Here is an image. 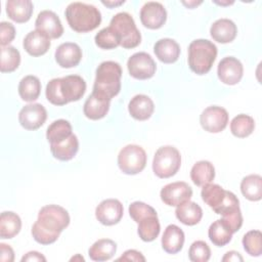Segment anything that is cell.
Masks as SVG:
<instances>
[{
	"label": "cell",
	"instance_id": "1",
	"mask_svg": "<svg viewBox=\"0 0 262 262\" xmlns=\"http://www.w3.org/2000/svg\"><path fill=\"white\" fill-rule=\"evenodd\" d=\"M70 224L68 211L57 205H46L38 213V219L32 226L34 239L41 245H50L57 241L60 232Z\"/></svg>",
	"mask_w": 262,
	"mask_h": 262
},
{
	"label": "cell",
	"instance_id": "2",
	"mask_svg": "<svg viewBox=\"0 0 262 262\" xmlns=\"http://www.w3.org/2000/svg\"><path fill=\"white\" fill-rule=\"evenodd\" d=\"M86 91V82L81 76L69 75L54 78L46 85V98L54 105H64L81 99Z\"/></svg>",
	"mask_w": 262,
	"mask_h": 262
},
{
	"label": "cell",
	"instance_id": "3",
	"mask_svg": "<svg viewBox=\"0 0 262 262\" xmlns=\"http://www.w3.org/2000/svg\"><path fill=\"white\" fill-rule=\"evenodd\" d=\"M64 14L71 29L78 33L93 31L101 23V13L98 8L83 2L70 3Z\"/></svg>",
	"mask_w": 262,
	"mask_h": 262
},
{
	"label": "cell",
	"instance_id": "4",
	"mask_svg": "<svg viewBox=\"0 0 262 262\" xmlns=\"http://www.w3.org/2000/svg\"><path fill=\"white\" fill-rule=\"evenodd\" d=\"M121 66L113 60L101 62L95 73L93 91L108 99L119 94L121 90Z\"/></svg>",
	"mask_w": 262,
	"mask_h": 262
},
{
	"label": "cell",
	"instance_id": "5",
	"mask_svg": "<svg viewBox=\"0 0 262 262\" xmlns=\"http://www.w3.org/2000/svg\"><path fill=\"white\" fill-rule=\"evenodd\" d=\"M217 56L216 45L207 39L193 40L188 46V66L196 75L207 74Z\"/></svg>",
	"mask_w": 262,
	"mask_h": 262
},
{
	"label": "cell",
	"instance_id": "6",
	"mask_svg": "<svg viewBox=\"0 0 262 262\" xmlns=\"http://www.w3.org/2000/svg\"><path fill=\"white\" fill-rule=\"evenodd\" d=\"M201 196L202 200L219 215L239 208V201L236 195L231 191L225 190L218 184L209 183L203 186Z\"/></svg>",
	"mask_w": 262,
	"mask_h": 262
},
{
	"label": "cell",
	"instance_id": "7",
	"mask_svg": "<svg viewBox=\"0 0 262 262\" xmlns=\"http://www.w3.org/2000/svg\"><path fill=\"white\" fill-rule=\"evenodd\" d=\"M110 27L113 28L121 39V46L126 49H132L141 42V35L137 29L133 17L128 12H119L115 14Z\"/></svg>",
	"mask_w": 262,
	"mask_h": 262
},
{
	"label": "cell",
	"instance_id": "8",
	"mask_svg": "<svg viewBox=\"0 0 262 262\" xmlns=\"http://www.w3.org/2000/svg\"><path fill=\"white\" fill-rule=\"evenodd\" d=\"M181 165L179 150L171 145L161 146L155 154L152 160V171L159 178L174 176Z\"/></svg>",
	"mask_w": 262,
	"mask_h": 262
},
{
	"label": "cell",
	"instance_id": "9",
	"mask_svg": "<svg viewBox=\"0 0 262 262\" xmlns=\"http://www.w3.org/2000/svg\"><path fill=\"white\" fill-rule=\"evenodd\" d=\"M146 165L145 150L136 144L124 146L118 155V166L120 170L127 175L140 173Z\"/></svg>",
	"mask_w": 262,
	"mask_h": 262
},
{
	"label": "cell",
	"instance_id": "10",
	"mask_svg": "<svg viewBox=\"0 0 262 262\" xmlns=\"http://www.w3.org/2000/svg\"><path fill=\"white\" fill-rule=\"evenodd\" d=\"M127 68L131 77L137 80H147L155 75L157 64L148 53L136 52L129 57Z\"/></svg>",
	"mask_w": 262,
	"mask_h": 262
},
{
	"label": "cell",
	"instance_id": "11",
	"mask_svg": "<svg viewBox=\"0 0 262 262\" xmlns=\"http://www.w3.org/2000/svg\"><path fill=\"white\" fill-rule=\"evenodd\" d=\"M200 123L202 128L210 133H219L223 131L228 123V113L225 108L218 105L206 107L201 116Z\"/></svg>",
	"mask_w": 262,
	"mask_h": 262
},
{
	"label": "cell",
	"instance_id": "12",
	"mask_svg": "<svg viewBox=\"0 0 262 262\" xmlns=\"http://www.w3.org/2000/svg\"><path fill=\"white\" fill-rule=\"evenodd\" d=\"M160 196L164 204L172 207H177L180 204L190 200V198L192 196V189L186 182H172L165 185L161 189Z\"/></svg>",
	"mask_w": 262,
	"mask_h": 262
},
{
	"label": "cell",
	"instance_id": "13",
	"mask_svg": "<svg viewBox=\"0 0 262 262\" xmlns=\"http://www.w3.org/2000/svg\"><path fill=\"white\" fill-rule=\"evenodd\" d=\"M124 208L117 199H106L100 202L95 209L96 219L103 225L112 226L120 222L123 217Z\"/></svg>",
	"mask_w": 262,
	"mask_h": 262
},
{
	"label": "cell",
	"instance_id": "14",
	"mask_svg": "<svg viewBox=\"0 0 262 262\" xmlns=\"http://www.w3.org/2000/svg\"><path fill=\"white\" fill-rule=\"evenodd\" d=\"M167 19V11L160 2L149 1L144 3L140 9L141 24L150 30H157L163 27Z\"/></svg>",
	"mask_w": 262,
	"mask_h": 262
},
{
	"label": "cell",
	"instance_id": "15",
	"mask_svg": "<svg viewBox=\"0 0 262 262\" xmlns=\"http://www.w3.org/2000/svg\"><path fill=\"white\" fill-rule=\"evenodd\" d=\"M47 119V112L40 103H30L25 105L18 114V121L23 128L36 130L40 128Z\"/></svg>",
	"mask_w": 262,
	"mask_h": 262
},
{
	"label": "cell",
	"instance_id": "16",
	"mask_svg": "<svg viewBox=\"0 0 262 262\" xmlns=\"http://www.w3.org/2000/svg\"><path fill=\"white\" fill-rule=\"evenodd\" d=\"M244 74V67L242 62L233 57L227 56L221 59L217 67V75L219 80L226 85L237 84Z\"/></svg>",
	"mask_w": 262,
	"mask_h": 262
},
{
	"label": "cell",
	"instance_id": "17",
	"mask_svg": "<svg viewBox=\"0 0 262 262\" xmlns=\"http://www.w3.org/2000/svg\"><path fill=\"white\" fill-rule=\"evenodd\" d=\"M36 30L49 39H57L63 34V27L59 17L51 10H42L35 21Z\"/></svg>",
	"mask_w": 262,
	"mask_h": 262
},
{
	"label": "cell",
	"instance_id": "18",
	"mask_svg": "<svg viewBox=\"0 0 262 262\" xmlns=\"http://www.w3.org/2000/svg\"><path fill=\"white\" fill-rule=\"evenodd\" d=\"M54 57L59 67L64 69L74 68L81 61L82 50L78 44L66 42L56 48Z\"/></svg>",
	"mask_w": 262,
	"mask_h": 262
},
{
	"label": "cell",
	"instance_id": "19",
	"mask_svg": "<svg viewBox=\"0 0 262 262\" xmlns=\"http://www.w3.org/2000/svg\"><path fill=\"white\" fill-rule=\"evenodd\" d=\"M110 103L111 99L92 92L84 103L83 113L90 120L102 119L108 113Z\"/></svg>",
	"mask_w": 262,
	"mask_h": 262
},
{
	"label": "cell",
	"instance_id": "20",
	"mask_svg": "<svg viewBox=\"0 0 262 262\" xmlns=\"http://www.w3.org/2000/svg\"><path fill=\"white\" fill-rule=\"evenodd\" d=\"M236 34V25L229 18H219L210 28V35L213 40L222 44L233 41Z\"/></svg>",
	"mask_w": 262,
	"mask_h": 262
},
{
	"label": "cell",
	"instance_id": "21",
	"mask_svg": "<svg viewBox=\"0 0 262 262\" xmlns=\"http://www.w3.org/2000/svg\"><path fill=\"white\" fill-rule=\"evenodd\" d=\"M128 111L132 118L138 121H145L149 119L155 111V104L150 97L144 94H137L128 104Z\"/></svg>",
	"mask_w": 262,
	"mask_h": 262
},
{
	"label": "cell",
	"instance_id": "22",
	"mask_svg": "<svg viewBox=\"0 0 262 262\" xmlns=\"http://www.w3.org/2000/svg\"><path fill=\"white\" fill-rule=\"evenodd\" d=\"M24 49L32 56L45 54L50 47V39L43 33L35 30L25 37L23 42Z\"/></svg>",
	"mask_w": 262,
	"mask_h": 262
},
{
	"label": "cell",
	"instance_id": "23",
	"mask_svg": "<svg viewBox=\"0 0 262 262\" xmlns=\"http://www.w3.org/2000/svg\"><path fill=\"white\" fill-rule=\"evenodd\" d=\"M154 52L158 59L162 62L173 63L180 55V46L171 38H163L156 42Z\"/></svg>",
	"mask_w": 262,
	"mask_h": 262
},
{
	"label": "cell",
	"instance_id": "24",
	"mask_svg": "<svg viewBox=\"0 0 262 262\" xmlns=\"http://www.w3.org/2000/svg\"><path fill=\"white\" fill-rule=\"evenodd\" d=\"M184 244V232L175 224L166 227L162 236V248L168 254H176L181 251Z\"/></svg>",
	"mask_w": 262,
	"mask_h": 262
},
{
	"label": "cell",
	"instance_id": "25",
	"mask_svg": "<svg viewBox=\"0 0 262 262\" xmlns=\"http://www.w3.org/2000/svg\"><path fill=\"white\" fill-rule=\"evenodd\" d=\"M6 13L15 23H27L33 13V3L30 0H8L5 4Z\"/></svg>",
	"mask_w": 262,
	"mask_h": 262
},
{
	"label": "cell",
	"instance_id": "26",
	"mask_svg": "<svg viewBox=\"0 0 262 262\" xmlns=\"http://www.w3.org/2000/svg\"><path fill=\"white\" fill-rule=\"evenodd\" d=\"M79 149V140L73 133L68 138L50 144V150L52 156L59 161L72 160Z\"/></svg>",
	"mask_w": 262,
	"mask_h": 262
},
{
	"label": "cell",
	"instance_id": "27",
	"mask_svg": "<svg viewBox=\"0 0 262 262\" xmlns=\"http://www.w3.org/2000/svg\"><path fill=\"white\" fill-rule=\"evenodd\" d=\"M175 215L181 223L192 226L201 221L203 217V210L196 203L187 201L177 206Z\"/></svg>",
	"mask_w": 262,
	"mask_h": 262
},
{
	"label": "cell",
	"instance_id": "28",
	"mask_svg": "<svg viewBox=\"0 0 262 262\" xmlns=\"http://www.w3.org/2000/svg\"><path fill=\"white\" fill-rule=\"evenodd\" d=\"M215 178V168L209 161L196 162L190 170V179L196 186H205Z\"/></svg>",
	"mask_w": 262,
	"mask_h": 262
},
{
	"label": "cell",
	"instance_id": "29",
	"mask_svg": "<svg viewBox=\"0 0 262 262\" xmlns=\"http://www.w3.org/2000/svg\"><path fill=\"white\" fill-rule=\"evenodd\" d=\"M117 251V244L110 238H100L96 241L88 250V255L93 261L110 260Z\"/></svg>",
	"mask_w": 262,
	"mask_h": 262
},
{
	"label": "cell",
	"instance_id": "30",
	"mask_svg": "<svg viewBox=\"0 0 262 262\" xmlns=\"http://www.w3.org/2000/svg\"><path fill=\"white\" fill-rule=\"evenodd\" d=\"M243 195L252 202L260 201L262 198V178L258 174H251L243 178L241 182Z\"/></svg>",
	"mask_w": 262,
	"mask_h": 262
},
{
	"label": "cell",
	"instance_id": "31",
	"mask_svg": "<svg viewBox=\"0 0 262 262\" xmlns=\"http://www.w3.org/2000/svg\"><path fill=\"white\" fill-rule=\"evenodd\" d=\"M21 228V220L19 216L13 212H2L0 216V237L12 238Z\"/></svg>",
	"mask_w": 262,
	"mask_h": 262
},
{
	"label": "cell",
	"instance_id": "32",
	"mask_svg": "<svg viewBox=\"0 0 262 262\" xmlns=\"http://www.w3.org/2000/svg\"><path fill=\"white\" fill-rule=\"evenodd\" d=\"M41 92L40 80L33 75L24 77L18 84V94L25 101L32 102L38 99Z\"/></svg>",
	"mask_w": 262,
	"mask_h": 262
},
{
	"label": "cell",
	"instance_id": "33",
	"mask_svg": "<svg viewBox=\"0 0 262 262\" xmlns=\"http://www.w3.org/2000/svg\"><path fill=\"white\" fill-rule=\"evenodd\" d=\"M72 134V125L69 121L63 119L52 122L46 130V138L50 144L61 141Z\"/></svg>",
	"mask_w": 262,
	"mask_h": 262
},
{
	"label": "cell",
	"instance_id": "34",
	"mask_svg": "<svg viewBox=\"0 0 262 262\" xmlns=\"http://www.w3.org/2000/svg\"><path fill=\"white\" fill-rule=\"evenodd\" d=\"M254 129H255V121L249 115L239 114L235 116L230 122L231 133L238 138L248 137L253 133Z\"/></svg>",
	"mask_w": 262,
	"mask_h": 262
},
{
	"label": "cell",
	"instance_id": "35",
	"mask_svg": "<svg viewBox=\"0 0 262 262\" xmlns=\"http://www.w3.org/2000/svg\"><path fill=\"white\" fill-rule=\"evenodd\" d=\"M208 235L210 241L215 246L224 247L231 241L232 232L221 219H218L210 225L208 229Z\"/></svg>",
	"mask_w": 262,
	"mask_h": 262
},
{
	"label": "cell",
	"instance_id": "36",
	"mask_svg": "<svg viewBox=\"0 0 262 262\" xmlns=\"http://www.w3.org/2000/svg\"><path fill=\"white\" fill-rule=\"evenodd\" d=\"M161 230L158 216H148L138 222L137 233L143 242L155 241Z\"/></svg>",
	"mask_w": 262,
	"mask_h": 262
},
{
	"label": "cell",
	"instance_id": "37",
	"mask_svg": "<svg viewBox=\"0 0 262 262\" xmlns=\"http://www.w3.org/2000/svg\"><path fill=\"white\" fill-rule=\"evenodd\" d=\"M20 63V53L13 46L1 47L0 71L2 73H11L15 71Z\"/></svg>",
	"mask_w": 262,
	"mask_h": 262
},
{
	"label": "cell",
	"instance_id": "38",
	"mask_svg": "<svg viewBox=\"0 0 262 262\" xmlns=\"http://www.w3.org/2000/svg\"><path fill=\"white\" fill-rule=\"evenodd\" d=\"M95 44L102 49H114L121 45V39L110 26L101 29L94 37Z\"/></svg>",
	"mask_w": 262,
	"mask_h": 262
},
{
	"label": "cell",
	"instance_id": "39",
	"mask_svg": "<svg viewBox=\"0 0 262 262\" xmlns=\"http://www.w3.org/2000/svg\"><path fill=\"white\" fill-rule=\"evenodd\" d=\"M245 251L253 257H259L262 254V233L260 230H250L243 237Z\"/></svg>",
	"mask_w": 262,
	"mask_h": 262
},
{
	"label": "cell",
	"instance_id": "40",
	"mask_svg": "<svg viewBox=\"0 0 262 262\" xmlns=\"http://www.w3.org/2000/svg\"><path fill=\"white\" fill-rule=\"evenodd\" d=\"M188 257L192 262H207L211 257L210 247L204 241H195L189 247Z\"/></svg>",
	"mask_w": 262,
	"mask_h": 262
},
{
	"label": "cell",
	"instance_id": "41",
	"mask_svg": "<svg viewBox=\"0 0 262 262\" xmlns=\"http://www.w3.org/2000/svg\"><path fill=\"white\" fill-rule=\"evenodd\" d=\"M128 210H129L130 217L136 223H138L140 220H142L148 216H157V212L151 206H149L143 202H139V201L131 203Z\"/></svg>",
	"mask_w": 262,
	"mask_h": 262
},
{
	"label": "cell",
	"instance_id": "42",
	"mask_svg": "<svg viewBox=\"0 0 262 262\" xmlns=\"http://www.w3.org/2000/svg\"><path fill=\"white\" fill-rule=\"evenodd\" d=\"M15 37V28L8 21H1L0 24V44L1 47L8 46V44Z\"/></svg>",
	"mask_w": 262,
	"mask_h": 262
},
{
	"label": "cell",
	"instance_id": "43",
	"mask_svg": "<svg viewBox=\"0 0 262 262\" xmlns=\"http://www.w3.org/2000/svg\"><path fill=\"white\" fill-rule=\"evenodd\" d=\"M117 261H135V262H144L145 258L144 256L136 251V250H127L123 253V255L121 257H119L117 259Z\"/></svg>",
	"mask_w": 262,
	"mask_h": 262
},
{
	"label": "cell",
	"instance_id": "44",
	"mask_svg": "<svg viewBox=\"0 0 262 262\" xmlns=\"http://www.w3.org/2000/svg\"><path fill=\"white\" fill-rule=\"evenodd\" d=\"M0 260L2 262H12L14 260V252L9 245L0 244Z\"/></svg>",
	"mask_w": 262,
	"mask_h": 262
},
{
	"label": "cell",
	"instance_id": "45",
	"mask_svg": "<svg viewBox=\"0 0 262 262\" xmlns=\"http://www.w3.org/2000/svg\"><path fill=\"white\" fill-rule=\"evenodd\" d=\"M25 261H43L45 262L46 261V258L40 254L39 252H36V251H31L29 253H27L23 258H21V262H25Z\"/></svg>",
	"mask_w": 262,
	"mask_h": 262
},
{
	"label": "cell",
	"instance_id": "46",
	"mask_svg": "<svg viewBox=\"0 0 262 262\" xmlns=\"http://www.w3.org/2000/svg\"><path fill=\"white\" fill-rule=\"evenodd\" d=\"M222 261L223 262H227V261L228 262H238V261L243 262L244 258L241 256V254L238 252H236V251H229V252H227L223 256Z\"/></svg>",
	"mask_w": 262,
	"mask_h": 262
},
{
	"label": "cell",
	"instance_id": "47",
	"mask_svg": "<svg viewBox=\"0 0 262 262\" xmlns=\"http://www.w3.org/2000/svg\"><path fill=\"white\" fill-rule=\"evenodd\" d=\"M125 1L123 0V1H118V2H112V1H102V4L103 5H105V6H108V7H114V6H119V5H121V4H123Z\"/></svg>",
	"mask_w": 262,
	"mask_h": 262
},
{
	"label": "cell",
	"instance_id": "48",
	"mask_svg": "<svg viewBox=\"0 0 262 262\" xmlns=\"http://www.w3.org/2000/svg\"><path fill=\"white\" fill-rule=\"evenodd\" d=\"M201 3H202V1H199V2H196V1H188V2L182 1V4H184V5L187 6L188 8H193V7L198 6V5L201 4Z\"/></svg>",
	"mask_w": 262,
	"mask_h": 262
},
{
	"label": "cell",
	"instance_id": "49",
	"mask_svg": "<svg viewBox=\"0 0 262 262\" xmlns=\"http://www.w3.org/2000/svg\"><path fill=\"white\" fill-rule=\"evenodd\" d=\"M215 3H217V4H220V5H229V4H232L233 3V1H230V2H217V1H214Z\"/></svg>",
	"mask_w": 262,
	"mask_h": 262
},
{
	"label": "cell",
	"instance_id": "50",
	"mask_svg": "<svg viewBox=\"0 0 262 262\" xmlns=\"http://www.w3.org/2000/svg\"><path fill=\"white\" fill-rule=\"evenodd\" d=\"M76 259H79V260H81V261H84V258H83L82 256H80L79 254H78L76 257H73V258L71 259V261H73V260H76Z\"/></svg>",
	"mask_w": 262,
	"mask_h": 262
}]
</instances>
